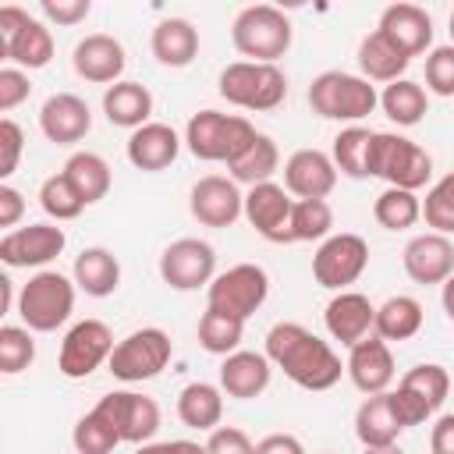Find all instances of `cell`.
<instances>
[{
	"label": "cell",
	"mask_w": 454,
	"mask_h": 454,
	"mask_svg": "<svg viewBox=\"0 0 454 454\" xmlns=\"http://www.w3.org/2000/svg\"><path fill=\"white\" fill-rule=\"evenodd\" d=\"M277 369H284V376L291 383H298L301 390H330L340 372H348L337 358V351L316 337L309 326L301 323H277L266 333V351H262Z\"/></svg>",
	"instance_id": "cell-1"
},
{
	"label": "cell",
	"mask_w": 454,
	"mask_h": 454,
	"mask_svg": "<svg viewBox=\"0 0 454 454\" xmlns=\"http://www.w3.org/2000/svg\"><path fill=\"white\" fill-rule=\"evenodd\" d=\"M255 135L259 131L248 124V117L220 114V110H199L184 124L188 153L206 163H234L255 142Z\"/></svg>",
	"instance_id": "cell-2"
},
{
	"label": "cell",
	"mask_w": 454,
	"mask_h": 454,
	"mask_svg": "<svg viewBox=\"0 0 454 454\" xmlns=\"http://www.w3.org/2000/svg\"><path fill=\"white\" fill-rule=\"evenodd\" d=\"M231 43L255 64H277L291 50V18L273 4L241 7L231 25Z\"/></svg>",
	"instance_id": "cell-3"
},
{
	"label": "cell",
	"mask_w": 454,
	"mask_h": 454,
	"mask_svg": "<svg viewBox=\"0 0 454 454\" xmlns=\"http://www.w3.org/2000/svg\"><path fill=\"white\" fill-rule=\"evenodd\" d=\"M369 177H383L390 188L419 192L433 177V160L419 142H411L397 131H372Z\"/></svg>",
	"instance_id": "cell-4"
},
{
	"label": "cell",
	"mask_w": 454,
	"mask_h": 454,
	"mask_svg": "<svg viewBox=\"0 0 454 454\" xmlns=\"http://www.w3.org/2000/svg\"><path fill=\"white\" fill-rule=\"evenodd\" d=\"M216 92L241 110H277L287 99V74L277 64L234 60L220 71Z\"/></svg>",
	"instance_id": "cell-5"
},
{
	"label": "cell",
	"mask_w": 454,
	"mask_h": 454,
	"mask_svg": "<svg viewBox=\"0 0 454 454\" xmlns=\"http://www.w3.org/2000/svg\"><path fill=\"white\" fill-rule=\"evenodd\" d=\"M309 106L326 121H362L380 106V92L362 74L323 71L309 85Z\"/></svg>",
	"instance_id": "cell-6"
},
{
	"label": "cell",
	"mask_w": 454,
	"mask_h": 454,
	"mask_svg": "<svg viewBox=\"0 0 454 454\" xmlns=\"http://www.w3.org/2000/svg\"><path fill=\"white\" fill-rule=\"evenodd\" d=\"M74 312V280L57 270H39L18 294V316L35 333H53Z\"/></svg>",
	"instance_id": "cell-7"
},
{
	"label": "cell",
	"mask_w": 454,
	"mask_h": 454,
	"mask_svg": "<svg viewBox=\"0 0 454 454\" xmlns=\"http://www.w3.org/2000/svg\"><path fill=\"white\" fill-rule=\"evenodd\" d=\"M270 294V277L262 266L255 262H238L223 273L213 277V284L206 287V309L234 316V319H248L252 312H259V305Z\"/></svg>",
	"instance_id": "cell-8"
},
{
	"label": "cell",
	"mask_w": 454,
	"mask_h": 454,
	"mask_svg": "<svg viewBox=\"0 0 454 454\" xmlns=\"http://www.w3.org/2000/svg\"><path fill=\"white\" fill-rule=\"evenodd\" d=\"M0 57L28 71L46 67L53 60V35L43 21L28 18L25 7L4 4L0 7Z\"/></svg>",
	"instance_id": "cell-9"
},
{
	"label": "cell",
	"mask_w": 454,
	"mask_h": 454,
	"mask_svg": "<svg viewBox=\"0 0 454 454\" xmlns=\"http://www.w3.org/2000/svg\"><path fill=\"white\" fill-rule=\"evenodd\" d=\"M174 355V344H170V333L160 330V326H142L135 333H128L124 340H117L114 355H110V372L124 383H142V380H153L167 369Z\"/></svg>",
	"instance_id": "cell-10"
},
{
	"label": "cell",
	"mask_w": 454,
	"mask_h": 454,
	"mask_svg": "<svg viewBox=\"0 0 454 454\" xmlns=\"http://www.w3.org/2000/svg\"><path fill=\"white\" fill-rule=\"evenodd\" d=\"M365 266H369V245L362 234H348V231L330 234L312 255V277L326 291H344L365 273Z\"/></svg>",
	"instance_id": "cell-11"
},
{
	"label": "cell",
	"mask_w": 454,
	"mask_h": 454,
	"mask_svg": "<svg viewBox=\"0 0 454 454\" xmlns=\"http://www.w3.org/2000/svg\"><path fill=\"white\" fill-rule=\"evenodd\" d=\"M114 333L103 319H82L74 323L64 340H60V358H57V369L60 376L67 380H85L89 372H96L103 362H110L114 355Z\"/></svg>",
	"instance_id": "cell-12"
},
{
	"label": "cell",
	"mask_w": 454,
	"mask_h": 454,
	"mask_svg": "<svg viewBox=\"0 0 454 454\" xmlns=\"http://www.w3.org/2000/svg\"><path fill=\"white\" fill-rule=\"evenodd\" d=\"M160 277L174 291H199L209 287L216 277V252L202 238H177L160 255Z\"/></svg>",
	"instance_id": "cell-13"
},
{
	"label": "cell",
	"mask_w": 454,
	"mask_h": 454,
	"mask_svg": "<svg viewBox=\"0 0 454 454\" xmlns=\"http://www.w3.org/2000/svg\"><path fill=\"white\" fill-rule=\"evenodd\" d=\"M96 411H103L110 419L121 443H149L160 429V404L135 390H114V394L99 397Z\"/></svg>",
	"instance_id": "cell-14"
},
{
	"label": "cell",
	"mask_w": 454,
	"mask_h": 454,
	"mask_svg": "<svg viewBox=\"0 0 454 454\" xmlns=\"http://www.w3.org/2000/svg\"><path fill=\"white\" fill-rule=\"evenodd\" d=\"M67 245V234L64 227L57 223H28V227H18V231H7L0 238V262L4 266H46L53 262Z\"/></svg>",
	"instance_id": "cell-15"
},
{
	"label": "cell",
	"mask_w": 454,
	"mask_h": 454,
	"mask_svg": "<svg viewBox=\"0 0 454 454\" xmlns=\"http://www.w3.org/2000/svg\"><path fill=\"white\" fill-rule=\"evenodd\" d=\"M188 209L202 227H231L245 213V195L231 177L206 174L188 192Z\"/></svg>",
	"instance_id": "cell-16"
},
{
	"label": "cell",
	"mask_w": 454,
	"mask_h": 454,
	"mask_svg": "<svg viewBox=\"0 0 454 454\" xmlns=\"http://www.w3.org/2000/svg\"><path fill=\"white\" fill-rule=\"evenodd\" d=\"M291 192L266 181V184H252L245 195V220L255 227V234H262L273 245H287L291 238V206L294 199H287Z\"/></svg>",
	"instance_id": "cell-17"
},
{
	"label": "cell",
	"mask_w": 454,
	"mask_h": 454,
	"mask_svg": "<svg viewBox=\"0 0 454 454\" xmlns=\"http://www.w3.org/2000/svg\"><path fill=\"white\" fill-rule=\"evenodd\" d=\"M71 64H74V74H78V78L110 89V85L121 82L128 57H124V46H121L114 35L92 32V35L78 39V46H74V53H71Z\"/></svg>",
	"instance_id": "cell-18"
},
{
	"label": "cell",
	"mask_w": 454,
	"mask_h": 454,
	"mask_svg": "<svg viewBox=\"0 0 454 454\" xmlns=\"http://www.w3.org/2000/svg\"><path fill=\"white\" fill-rule=\"evenodd\" d=\"M401 262L415 284H443L454 273V241L447 234H436V231L415 234L404 245Z\"/></svg>",
	"instance_id": "cell-19"
},
{
	"label": "cell",
	"mask_w": 454,
	"mask_h": 454,
	"mask_svg": "<svg viewBox=\"0 0 454 454\" xmlns=\"http://www.w3.org/2000/svg\"><path fill=\"white\" fill-rule=\"evenodd\" d=\"M323 323L333 340H340L344 348H355L358 340H365L372 333L376 305L358 291H337L323 309Z\"/></svg>",
	"instance_id": "cell-20"
},
{
	"label": "cell",
	"mask_w": 454,
	"mask_h": 454,
	"mask_svg": "<svg viewBox=\"0 0 454 454\" xmlns=\"http://www.w3.org/2000/svg\"><path fill=\"white\" fill-rule=\"evenodd\" d=\"M89 128H92V110H89V103H85L82 96H74V92H53V96L43 103V110H39V131H43L50 142H57V145H74V142H82V138L89 135Z\"/></svg>",
	"instance_id": "cell-21"
},
{
	"label": "cell",
	"mask_w": 454,
	"mask_h": 454,
	"mask_svg": "<svg viewBox=\"0 0 454 454\" xmlns=\"http://www.w3.org/2000/svg\"><path fill=\"white\" fill-rule=\"evenodd\" d=\"M351 383L369 397V394H387V387L394 383V355H390V344L376 333H369L365 340H358L351 351H348V362H344Z\"/></svg>",
	"instance_id": "cell-22"
},
{
	"label": "cell",
	"mask_w": 454,
	"mask_h": 454,
	"mask_svg": "<svg viewBox=\"0 0 454 454\" xmlns=\"http://www.w3.org/2000/svg\"><path fill=\"white\" fill-rule=\"evenodd\" d=\"M337 184V167L323 149H298L284 163V188L298 199H326Z\"/></svg>",
	"instance_id": "cell-23"
},
{
	"label": "cell",
	"mask_w": 454,
	"mask_h": 454,
	"mask_svg": "<svg viewBox=\"0 0 454 454\" xmlns=\"http://www.w3.org/2000/svg\"><path fill=\"white\" fill-rule=\"evenodd\" d=\"M401 53L408 57H419L429 50L433 43V18L426 14V7L419 4H390L383 14H380V25H376Z\"/></svg>",
	"instance_id": "cell-24"
},
{
	"label": "cell",
	"mask_w": 454,
	"mask_h": 454,
	"mask_svg": "<svg viewBox=\"0 0 454 454\" xmlns=\"http://www.w3.org/2000/svg\"><path fill=\"white\" fill-rule=\"evenodd\" d=\"M177 153H181V138L163 121H149L138 131H131V138H128V160H131V167L149 170V174L167 170L177 160Z\"/></svg>",
	"instance_id": "cell-25"
},
{
	"label": "cell",
	"mask_w": 454,
	"mask_h": 454,
	"mask_svg": "<svg viewBox=\"0 0 454 454\" xmlns=\"http://www.w3.org/2000/svg\"><path fill=\"white\" fill-rule=\"evenodd\" d=\"M273 362L259 351H234L220 365V390L238 401H252L270 387Z\"/></svg>",
	"instance_id": "cell-26"
},
{
	"label": "cell",
	"mask_w": 454,
	"mask_h": 454,
	"mask_svg": "<svg viewBox=\"0 0 454 454\" xmlns=\"http://www.w3.org/2000/svg\"><path fill=\"white\" fill-rule=\"evenodd\" d=\"M149 50L163 67H188L199 57V28L188 18H163L153 28Z\"/></svg>",
	"instance_id": "cell-27"
},
{
	"label": "cell",
	"mask_w": 454,
	"mask_h": 454,
	"mask_svg": "<svg viewBox=\"0 0 454 454\" xmlns=\"http://www.w3.org/2000/svg\"><path fill=\"white\" fill-rule=\"evenodd\" d=\"M74 287L85 291L89 298H106L117 291L121 284V262L110 248L103 245H92V248H82L74 255Z\"/></svg>",
	"instance_id": "cell-28"
},
{
	"label": "cell",
	"mask_w": 454,
	"mask_h": 454,
	"mask_svg": "<svg viewBox=\"0 0 454 454\" xmlns=\"http://www.w3.org/2000/svg\"><path fill=\"white\" fill-rule=\"evenodd\" d=\"M401 433H404V426L394 415L390 390L387 394H369L358 404V411H355V436L362 440V447H390V443H397Z\"/></svg>",
	"instance_id": "cell-29"
},
{
	"label": "cell",
	"mask_w": 454,
	"mask_h": 454,
	"mask_svg": "<svg viewBox=\"0 0 454 454\" xmlns=\"http://www.w3.org/2000/svg\"><path fill=\"white\" fill-rule=\"evenodd\" d=\"M103 114L110 124L117 128H131L138 131L142 124H149L153 114V92L142 82H117L103 92Z\"/></svg>",
	"instance_id": "cell-30"
},
{
	"label": "cell",
	"mask_w": 454,
	"mask_h": 454,
	"mask_svg": "<svg viewBox=\"0 0 454 454\" xmlns=\"http://www.w3.org/2000/svg\"><path fill=\"white\" fill-rule=\"evenodd\" d=\"M411 57L401 53L380 28H372L362 43H358V67H362V78L369 82H397L404 71H408Z\"/></svg>",
	"instance_id": "cell-31"
},
{
	"label": "cell",
	"mask_w": 454,
	"mask_h": 454,
	"mask_svg": "<svg viewBox=\"0 0 454 454\" xmlns=\"http://www.w3.org/2000/svg\"><path fill=\"white\" fill-rule=\"evenodd\" d=\"M177 419L188 426V429H199V433H213L223 419V390L199 380V383H188L181 394H177Z\"/></svg>",
	"instance_id": "cell-32"
},
{
	"label": "cell",
	"mask_w": 454,
	"mask_h": 454,
	"mask_svg": "<svg viewBox=\"0 0 454 454\" xmlns=\"http://www.w3.org/2000/svg\"><path fill=\"white\" fill-rule=\"evenodd\" d=\"M64 177L71 181V188L82 195L85 206L106 199V192H110V184H114L110 163H106L99 153H89V149L67 156V163H64Z\"/></svg>",
	"instance_id": "cell-33"
},
{
	"label": "cell",
	"mask_w": 454,
	"mask_h": 454,
	"mask_svg": "<svg viewBox=\"0 0 454 454\" xmlns=\"http://www.w3.org/2000/svg\"><path fill=\"white\" fill-rule=\"evenodd\" d=\"M422 319H426V312H422L419 298L394 294L383 305H376V326L372 330L383 340H408V337H415L422 330Z\"/></svg>",
	"instance_id": "cell-34"
},
{
	"label": "cell",
	"mask_w": 454,
	"mask_h": 454,
	"mask_svg": "<svg viewBox=\"0 0 454 454\" xmlns=\"http://www.w3.org/2000/svg\"><path fill=\"white\" fill-rule=\"evenodd\" d=\"M277 167H280V149H277V142L270 138V135H255V142L234 160V163H227V170H231V181L234 184H266L273 174H277Z\"/></svg>",
	"instance_id": "cell-35"
},
{
	"label": "cell",
	"mask_w": 454,
	"mask_h": 454,
	"mask_svg": "<svg viewBox=\"0 0 454 454\" xmlns=\"http://www.w3.org/2000/svg\"><path fill=\"white\" fill-rule=\"evenodd\" d=\"M380 106H383V114H387L397 128H411V124H419V121L426 117L429 96H426V89H422L419 82L397 78V82H390V85L380 92Z\"/></svg>",
	"instance_id": "cell-36"
},
{
	"label": "cell",
	"mask_w": 454,
	"mask_h": 454,
	"mask_svg": "<svg viewBox=\"0 0 454 454\" xmlns=\"http://www.w3.org/2000/svg\"><path fill=\"white\" fill-rule=\"evenodd\" d=\"M369 149H372V131L369 128H344L337 138H333V167L348 177H369Z\"/></svg>",
	"instance_id": "cell-37"
},
{
	"label": "cell",
	"mask_w": 454,
	"mask_h": 454,
	"mask_svg": "<svg viewBox=\"0 0 454 454\" xmlns=\"http://www.w3.org/2000/svg\"><path fill=\"white\" fill-rule=\"evenodd\" d=\"M372 216H376V223L387 227V231H408V227H415V220L422 216V202H419L415 192L387 188V192L376 195Z\"/></svg>",
	"instance_id": "cell-38"
},
{
	"label": "cell",
	"mask_w": 454,
	"mask_h": 454,
	"mask_svg": "<svg viewBox=\"0 0 454 454\" xmlns=\"http://www.w3.org/2000/svg\"><path fill=\"white\" fill-rule=\"evenodd\" d=\"M333 227V209L326 199H294L291 206V238L294 241H326Z\"/></svg>",
	"instance_id": "cell-39"
},
{
	"label": "cell",
	"mask_w": 454,
	"mask_h": 454,
	"mask_svg": "<svg viewBox=\"0 0 454 454\" xmlns=\"http://www.w3.org/2000/svg\"><path fill=\"white\" fill-rule=\"evenodd\" d=\"M241 333H245V323L234 319V316H223V312H213L206 309L202 319H199V344L209 351V355H234L238 344H241Z\"/></svg>",
	"instance_id": "cell-40"
},
{
	"label": "cell",
	"mask_w": 454,
	"mask_h": 454,
	"mask_svg": "<svg viewBox=\"0 0 454 454\" xmlns=\"http://www.w3.org/2000/svg\"><path fill=\"white\" fill-rule=\"evenodd\" d=\"M397 387L419 394L433 411H440L443 401H447V394H450V372H447L443 365H436V362H422V365H411V369L401 376Z\"/></svg>",
	"instance_id": "cell-41"
},
{
	"label": "cell",
	"mask_w": 454,
	"mask_h": 454,
	"mask_svg": "<svg viewBox=\"0 0 454 454\" xmlns=\"http://www.w3.org/2000/svg\"><path fill=\"white\" fill-rule=\"evenodd\" d=\"M39 206H43V213L50 216V220H74L82 209H85V202H82V195L71 188V181L64 177V170L60 174H50L43 184H39Z\"/></svg>",
	"instance_id": "cell-42"
},
{
	"label": "cell",
	"mask_w": 454,
	"mask_h": 454,
	"mask_svg": "<svg viewBox=\"0 0 454 454\" xmlns=\"http://www.w3.org/2000/svg\"><path fill=\"white\" fill-rule=\"evenodd\" d=\"M71 440H74V450H78V454H110V450L121 443V436H117V429L110 426V419H106L103 411H96V408L74 422Z\"/></svg>",
	"instance_id": "cell-43"
},
{
	"label": "cell",
	"mask_w": 454,
	"mask_h": 454,
	"mask_svg": "<svg viewBox=\"0 0 454 454\" xmlns=\"http://www.w3.org/2000/svg\"><path fill=\"white\" fill-rule=\"evenodd\" d=\"M422 216L436 234H454V170L443 174L422 199Z\"/></svg>",
	"instance_id": "cell-44"
},
{
	"label": "cell",
	"mask_w": 454,
	"mask_h": 454,
	"mask_svg": "<svg viewBox=\"0 0 454 454\" xmlns=\"http://www.w3.org/2000/svg\"><path fill=\"white\" fill-rule=\"evenodd\" d=\"M35 358V340L28 326H0V372L14 376L21 369H28Z\"/></svg>",
	"instance_id": "cell-45"
},
{
	"label": "cell",
	"mask_w": 454,
	"mask_h": 454,
	"mask_svg": "<svg viewBox=\"0 0 454 454\" xmlns=\"http://www.w3.org/2000/svg\"><path fill=\"white\" fill-rule=\"evenodd\" d=\"M426 89L436 96H454V46H433L426 57Z\"/></svg>",
	"instance_id": "cell-46"
},
{
	"label": "cell",
	"mask_w": 454,
	"mask_h": 454,
	"mask_svg": "<svg viewBox=\"0 0 454 454\" xmlns=\"http://www.w3.org/2000/svg\"><path fill=\"white\" fill-rule=\"evenodd\" d=\"M390 404H394V415H397V422H401L404 429L422 426V422L433 415V408H429V404H426L419 394H411V390H404V387L390 390Z\"/></svg>",
	"instance_id": "cell-47"
},
{
	"label": "cell",
	"mask_w": 454,
	"mask_h": 454,
	"mask_svg": "<svg viewBox=\"0 0 454 454\" xmlns=\"http://www.w3.org/2000/svg\"><path fill=\"white\" fill-rule=\"evenodd\" d=\"M206 454H255V443L238 426H216L206 440Z\"/></svg>",
	"instance_id": "cell-48"
},
{
	"label": "cell",
	"mask_w": 454,
	"mask_h": 454,
	"mask_svg": "<svg viewBox=\"0 0 454 454\" xmlns=\"http://www.w3.org/2000/svg\"><path fill=\"white\" fill-rule=\"evenodd\" d=\"M32 92L28 85V74L21 67H0V110H14L18 103H25Z\"/></svg>",
	"instance_id": "cell-49"
},
{
	"label": "cell",
	"mask_w": 454,
	"mask_h": 454,
	"mask_svg": "<svg viewBox=\"0 0 454 454\" xmlns=\"http://www.w3.org/2000/svg\"><path fill=\"white\" fill-rule=\"evenodd\" d=\"M21 145H25L21 128H18L11 117H4V121H0V149H4V156H0V177H11V174L18 170Z\"/></svg>",
	"instance_id": "cell-50"
},
{
	"label": "cell",
	"mask_w": 454,
	"mask_h": 454,
	"mask_svg": "<svg viewBox=\"0 0 454 454\" xmlns=\"http://www.w3.org/2000/svg\"><path fill=\"white\" fill-rule=\"evenodd\" d=\"M39 11H43L50 21H57V25H78V21L89 18L92 4H89V0H43Z\"/></svg>",
	"instance_id": "cell-51"
},
{
	"label": "cell",
	"mask_w": 454,
	"mask_h": 454,
	"mask_svg": "<svg viewBox=\"0 0 454 454\" xmlns=\"http://www.w3.org/2000/svg\"><path fill=\"white\" fill-rule=\"evenodd\" d=\"M21 213H25L21 192L11 184H0V227H14L21 220Z\"/></svg>",
	"instance_id": "cell-52"
},
{
	"label": "cell",
	"mask_w": 454,
	"mask_h": 454,
	"mask_svg": "<svg viewBox=\"0 0 454 454\" xmlns=\"http://www.w3.org/2000/svg\"><path fill=\"white\" fill-rule=\"evenodd\" d=\"M429 450H433V454H454V411H450V415H440V419L433 422Z\"/></svg>",
	"instance_id": "cell-53"
},
{
	"label": "cell",
	"mask_w": 454,
	"mask_h": 454,
	"mask_svg": "<svg viewBox=\"0 0 454 454\" xmlns=\"http://www.w3.org/2000/svg\"><path fill=\"white\" fill-rule=\"evenodd\" d=\"M255 454H305V447L291 433H270L255 443Z\"/></svg>",
	"instance_id": "cell-54"
},
{
	"label": "cell",
	"mask_w": 454,
	"mask_h": 454,
	"mask_svg": "<svg viewBox=\"0 0 454 454\" xmlns=\"http://www.w3.org/2000/svg\"><path fill=\"white\" fill-rule=\"evenodd\" d=\"M167 454H206V443H195V440H170V443H167Z\"/></svg>",
	"instance_id": "cell-55"
},
{
	"label": "cell",
	"mask_w": 454,
	"mask_h": 454,
	"mask_svg": "<svg viewBox=\"0 0 454 454\" xmlns=\"http://www.w3.org/2000/svg\"><path fill=\"white\" fill-rule=\"evenodd\" d=\"M440 287H443V291H440V301H443V312H447V319L454 323V273H450V277H447V280H443Z\"/></svg>",
	"instance_id": "cell-56"
},
{
	"label": "cell",
	"mask_w": 454,
	"mask_h": 454,
	"mask_svg": "<svg viewBox=\"0 0 454 454\" xmlns=\"http://www.w3.org/2000/svg\"><path fill=\"white\" fill-rule=\"evenodd\" d=\"M135 454H167V443H142Z\"/></svg>",
	"instance_id": "cell-57"
},
{
	"label": "cell",
	"mask_w": 454,
	"mask_h": 454,
	"mask_svg": "<svg viewBox=\"0 0 454 454\" xmlns=\"http://www.w3.org/2000/svg\"><path fill=\"white\" fill-rule=\"evenodd\" d=\"M362 454H404V450L397 443H390V447H365Z\"/></svg>",
	"instance_id": "cell-58"
},
{
	"label": "cell",
	"mask_w": 454,
	"mask_h": 454,
	"mask_svg": "<svg viewBox=\"0 0 454 454\" xmlns=\"http://www.w3.org/2000/svg\"><path fill=\"white\" fill-rule=\"evenodd\" d=\"M0 301H4V309L11 305V280L7 277H0Z\"/></svg>",
	"instance_id": "cell-59"
},
{
	"label": "cell",
	"mask_w": 454,
	"mask_h": 454,
	"mask_svg": "<svg viewBox=\"0 0 454 454\" xmlns=\"http://www.w3.org/2000/svg\"><path fill=\"white\" fill-rule=\"evenodd\" d=\"M450 46H454V11H450Z\"/></svg>",
	"instance_id": "cell-60"
}]
</instances>
